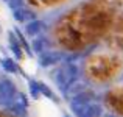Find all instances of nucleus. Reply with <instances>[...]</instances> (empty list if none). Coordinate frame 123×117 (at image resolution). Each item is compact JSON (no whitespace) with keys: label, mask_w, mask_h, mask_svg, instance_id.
Wrapping results in <instances>:
<instances>
[{"label":"nucleus","mask_w":123,"mask_h":117,"mask_svg":"<svg viewBox=\"0 0 123 117\" xmlns=\"http://www.w3.org/2000/svg\"><path fill=\"white\" fill-rule=\"evenodd\" d=\"M42 28H44V24H42L41 20H31L30 24L27 25V34H30V36L37 34Z\"/></svg>","instance_id":"nucleus-4"},{"label":"nucleus","mask_w":123,"mask_h":117,"mask_svg":"<svg viewBox=\"0 0 123 117\" xmlns=\"http://www.w3.org/2000/svg\"><path fill=\"white\" fill-rule=\"evenodd\" d=\"M12 13H14V19L19 20V22H25V20H28V19L34 17V13L30 11V9H27V8H19Z\"/></svg>","instance_id":"nucleus-3"},{"label":"nucleus","mask_w":123,"mask_h":117,"mask_svg":"<svg viewBox=\"0 0 123 117\" xmlns=\"http://www.w3.org/2000/svg\"><path fill=\"white\" fill-rule=\"evenodd\" d=\"M5 2H8V0H5Z\"/></svg>","instance_id":"nucleus-10"},{"label":"nucleus","mask_w":123,"mask_h":117,"mask_svg":"<svg viewBox=\"0 0 123 117\" xmlns=\"http://www.w3.org/2000/svg\"><path fill=\"white\" fill-rule=\"evenodd\" d=\"M117 72V64L109 59H98L93 61L89 66V77L97 83H106L112 80Z\"/></svg>","instance_id":"nucleus-1"},{"label":"nucleus","mask_w":123,"mask_h":117,"mask_svg":"<svg viewBox=\"0 0 123 117\" xmlns=\"http://www.w3.org/2000/svg\"><path fill=\"white\" fill-rule=\"evenodd\" d=\"M105 103L114 114L123 117V86L112 87L105 95Z\"/></svg>","instance_id":"nucleus-2"},{"label":"nucleus","mask_w":123,"mask_h":117,"mask_svg":"<svg viewBox=\"0 0 123 117\" xmlns=\"http://www.w3.org/2000/svg\"><path fill=\"white\" fill-rule=\"evenodd\" d=\"M0 117H14V116L8 114V112H2V111H0Z\"/></svg>","instance_id":"nucleus-9"},{"label":"nucleus","mask_w":123,"mask_h":117,"mask_svg":"<svg viewBox=\"0 0 123 117\" xmlns=\"http://www.w3.org/2000/svg\"><path fill=\"white\" fill-rule=\"evenodd\" d=\"M3 66H5L6 70H9V72H14V70H16V66L12 64V61H9V59H5V61H3Z\"/></svg>","instance_id":"nucleus-7"},{"label":"nucleus","mask_w":123,"mask_h":117,"mask_svg":"<svg viewBox=\"0 0 123 117\" xmlns=\"http://www.w3.org/2000/svg\"><path fill=\"white\" fill-rule=\"evenodd\" d=\"M9 42H11V48H12V52H16V55H17V56L20 58V56H22V52H20V48H19L17 41H16L14 36H12V33L9 34Z\"/></svg>","instance_id":"nucleus-5"},{"label":"nucleus","mask_w":123,"mask_h":117,"mask_svg":"<svg viewBox=\"0 0 123 117\" xmlns=\"http://www.w3.org/2000/svg\"><path fill=\"white\" fill-rule=\"evenodd\" d=\"M8 5L12 11H16L19 8H24V0H8Z\"/></svg>","instance_id":"nucleus-6"},{"label":"nucleus","mask_w":123,"mask_h":117,"mask_svg":"<svg viewBox=\"0 0 123 117\" xmlns=\"http://www.w3.org/2000/svg\"><path fill=\"white\" fill-rule=\"evenodd\" d=\"M33 47H34V50H36V52L42 50V47H44V41H42V39H36V41L33 42Z\"/></svg>","instance_id":"nucleus-8"}]
</instances>
